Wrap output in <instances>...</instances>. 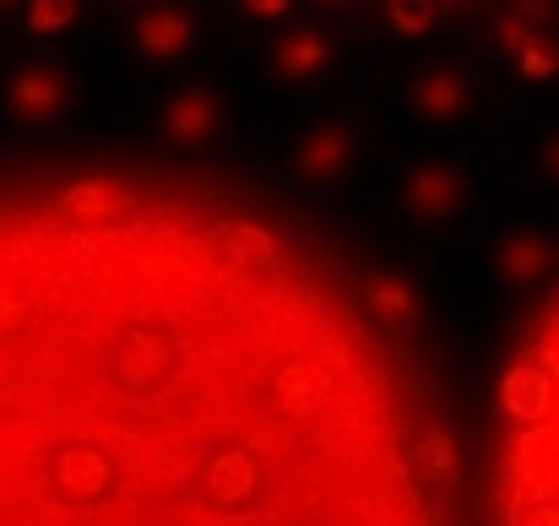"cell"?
<instances>
[{
    "mask_svg": "<svg viewBox=\"0 0 559 526\" xmlns=\"http://www.w3.org/2000/svg\"><path fill=\"white\" fill-rule=\"evenodd\" d=\"M5 109L22 120V125H49L71 109V71L60 60H22L5 82Z\"/></svg>",
    "mask_w": 559,
    "mask_h": 526,
    "instance_id": "2",
    "label": "cell"
},
{
    "mask_svg": "<svg viewBox=\"0 0 559 526\" xmlns=\"http://www.w3.org/2000/svg\"><path fill=\"white\" fill-rule=\"evenodd\" d=\"M359 299H365V310H370L380 326H396V332H407V326L418 321V294H413V283H407L402 272H385V266L365 272V283H359Z\"/></svg>",
    "mask_w": 559,
    "mask_h": 526,
    "instance_id": "9",
    "label": "cell"
},
{
    "mask_svg": "<svg viewBox=\"0 0 559 526\" xmlns=\"http://www.w3.org/2000/svg\"><path fill=\"white\" fill-rule=\"evenodd\" d=\"M473 93L478 87H473V76L462 65H429L407 87V115L424 120V125H456V120H467Z\"/></svg>",
    "mask_w": 559,
    "mask_h": 526,
    "instance_id": "6",
    "label": "cell"
},
{
    "mask_svg": "<svg viewBox=\"0 0 559 526\" xmlns=\"http://www.w3.org/2000/svg\"><path fill=\"white\" fill-rule=\"evenodd\" d=\"M500 44L511 49V60H516V71H522V76H533V82H549V76H559V44L544 33V27L506 22V27H500Z\"/></svg>",
    "mask_w": 559,
    "mask_h": 526,
    "instance_id": "10",
    "label": "cell"
},
{
    "mask_svg": "<svg viewBox=\"0 0 559 526\" xmlns=\"http://www.w3.org/2000/svg\"><path fill=\"white\" fill-rule=\"evenodd\" d=\"M544 169H549V175L559 179V131L549 136V147H544Z\"/></svg>",
    "mask_w": 559,
    "mask_h": 526,
    "instance_id": "13",
    "label": "cell"
},
{
    "mask_svg": "<svg viewBox=\"0 0 559 526\" xmlns=\"http://www.w3.org/2000/svg\"><path fill=\"white\" fill-rule=\"evenodd\" d=\"M158 125H164V136L180 142V147H206V142H217L223 125H228V98H223L217 82H186L180 93L164 98Z\"/></svg>",
    "mask_w": 559,
    "mask_h": 526,
    "instance_id": "3",
    "label": "cell"
},
{
    "mask_svg": "<svg viewBox=\"0 0 559 526\" xmlns=\"http://www.w3.org/2000/svg\"><path fill=\"white\" fill-rule=\"evenodd\" d=\"M391 22H407L402 33H424V22H435V5L418 0V5H391Z\"/></svg>",
    "mask_w": 559,
    "mask_h": 526,
    "instance_id": "12",
    "label": "cell"
},
{
    "mask_svg": "<svg viewBox=\"0 0 559 526\" xmlns=\"http://www.w3.org/2000/svg\"><path fill=\"white\" fill-rule=\"evenodd\" d=\"M359 153H365V136H359L354 120H321V125H310V131L299 136V147H294V175L305 179V184H332V179L354 175Z\"/></svg>",
    "mask_w": 559,
    "mask_h": 526,
    "instance_id": "4",
    "label": "cell"
},
{
    "mask_svg": "<svg viewBox=\"0 0 559 526\" xmlns=\"http://www.w3.org/2000/svg\"><path fill=\"white\" fill-rule=\"evenodd\" d=\"M82 16V5L76 0H33V5H22V22H27V33H60L66 22H76Z\"/></svg>",
    "mask_w": 559,
    "mask_h": 526,
    "instance_id": "11",
    "label": "cell"
},
{
    "mask_svg": "<svg viewBox=\"0 0 559 526\" xmlns=\"http://www.w3.org/2000/svg\"><path fill=\"white\" fill-rule=\"evenodd\" d=\"M396 206L413 223H451L467 206V175L451 158H418L396 179Z\"/></svg>",
    "mask_w": 559,
    "mask_h": 526,
    "instance_id": "1",
    "label": "cell"
},
{
    "mask_svg": "<svg viewBox=\"0 0 559 526\" xmlns=\"http://www.w3.org/2000/svg\"><path fill=\"white\" fill-rule=\"evenodd\" d=\"M549 266H555V244H549L544 234H533V228L500 234V244H495V272H500V283L533 288Z\"/></svg>",
    "mask_w": 559,
    "mask_h": 526,
    "instance_id": "8",
    "label": "cell"
},
{
    "mask_svg": "<svg viewBox=\"0 0 559 526\" xmlns=\"http://www.w3.org/2000/svg\"><path fill=\"white\" fill-rule=\"evenodd\" d=\"M190 38H195V22H190V11H180V5H142V11H131V22H126L131 55H142V60H153V65L180 60L190 49Z\"/></svg>",
    "mask_w": 559,
    "mask_h": 526,
    "instance_id": "7",
    "label": "cell"
},
{
    "mask_svg": "<svg viewBox=\"0 0 559 526\" xmlns=\"http://www.w3.org/2000/svg\"><path fill=\"white\" fill-rule=\"evenodd\" d=\"M266 65L277 82H321L332 65H337V38L321 27V22H288L272 49H266Z\"/></svg>",
    "mask_w": 559,
    "mask_h": 526,
    "instance_id": "5",
    "label": "cell"
}]
</instances>
